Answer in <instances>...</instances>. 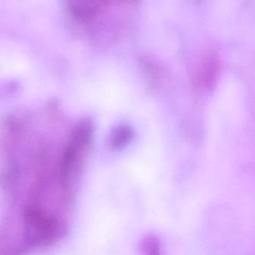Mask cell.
I'll use <instances>...</instances> for the list:
<instances>
[{
    "instance_id": "1",
    "label": "cell",
    "mask_w": 255,
    "mask_h": 255,
    "mask_svg": "<svg viewBox=\"0 0 255 255\" xmlns=\"http://www.w3.org/2000/svg\"><path fill=\"white\" fill-rule=\"evenodd\" d=\"M94 126L89 119L82 121L76 127L71 138L62 152L59 162V178L64 190L72 189L83 170L92 139Z\"/></svg>"
},
{
    "instance_id": "2",
    "label": "cell",
    "mask_w": 255,
    "mask_h": 255,
    "mask_svg": "<svg viewBox=\"0 0 255 255\" xmlns=\"http://www.w3.org/2000/svg\"><path fill=\"white\" fill-rule=\"evenodd\" d=\"M23 220V239L29 246H50L60 237V223L42 210L29 209L25 212Z\"/></svg>"
},
{
    "instance_id": "3",
    "label": "cell",
    "mask_w": 255,
    "mask_h": 255,
    "mask_svg": "<svg viewBox=\"0 0 255 255\" xmlns=\"http://www.w3.org/2000/svg\"><path fill=\"white\" fill-rule=\"evenodd\" d=\"M216 59L214 56H211L207 58L204 68L200 71L197 76L195 81V87L200 93H206L208 92L216 80L217 70L216 67Z\"/></svg>"
},
{
    "instance_id": "4",
    "label": "cell",
    "mask_w": 255,
    "mask_h": 255,
    "mask_svg": "<svg viewBox=\"0 0 255 255\" xmlns=\"http://www.w3.org/2000/svg\"><path fill=\"white\" fill-rule=\"evenodd\" d=\"M133 129L128 125H119L115 127L110 132L109 143L112 150L119 151L123 150L133 139Z\"/></svg>"
},
{
    "instance_id": "5",
    "label": "cell",
    "mask_w": 255,
    "mask_h": 255,
    "mask_svg": "<svg viewBox=\"0 0 255 255\" xmlns=\"http://www.w3.org/2000/svg\"><path fill=\"white\" fill-rule=\"evenodd\" d=\"M161 249L162 246L160 240L153 234L146 236L139 243V250L143 255H159L160 254Z\"/></svg>"
}]
</instances>
